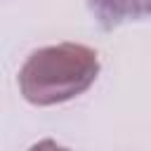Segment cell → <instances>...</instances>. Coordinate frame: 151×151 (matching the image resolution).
Returning <instances> with one entry per match:
<instances>
[{
	"mask_svg": "<svg viewBox=\"0 0 151 151\" xmlns=\"http://www.w3.org/2000/svg\"><path fill=\"white\" fill-rule=\"evenodd\" d=\"M28 151H68V149L61 146V144H57L54 139H42V142H38V144H33Z\"/></svg>",
	"mask_w": 151,
	"mask_h": 151,
	"instance_id": "cell-3",
	"label": "cell"
},
{
	"mask_svg": "<svg viewBox=\"0 0 151 151\" xmlns=\"http://www.w3.org/2000/svg\"><path fill=\"white\" fill-rule=\"evenodd\" d=\"M99 76V57L92 47L59 42L35 50L19 71V87L26 101L54 106L83 94Z\"/></svg>",
	"mask_w": 151,
	"mask_h": 151,
	"instance_id": "cell-1",
	"label": "cell"
},
{
	"mask_svg": "<svg viewBox=\"0 0 151 151\" xmlns=\"http://www.w3.org/2000/svg\"><path fill=\"white\" fill-rule=\"evenodd\" d=\"M97 24L106 31L130 21L151 19V0H85Z\"/></svg>",
	"mask_w": 151,
	"mask_h": 151,
	"instance_id": "cell-2",
	"label": "cell"
}]
</instances>
